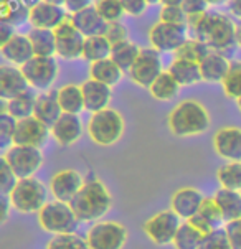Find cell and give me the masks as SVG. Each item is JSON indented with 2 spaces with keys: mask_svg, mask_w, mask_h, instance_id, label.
<instances>
[{
  "mask_svg": "<svg viewBox=\"0 0 241 249\" xmlns=\"http://www.w3.org/2000/svg\"><path fill=\"white\" fill-rule=\"evenodd\" d=\"M188 33L192 38L204 41L211 52L228 56L238 46V27L228 15L205 12L188 17Z\"/></svg>",
  "mask_w": 241,
  "mask_h": 249,
  "instance_id": "cell-1",
  "label": "cell"
},
{
  "mask_svg": "<svg viewBox=\"0 0 241 249\" xmlns=\"http://www.w3.org/2000/svg\"><path fill=\"white\" fill-rule=\"evenodd\" d=\"M70 205L79 221L91 223L98 221L111 210L112 196L103 181L93 177L84 181L81 190L76 193Z\"/></svg>",
  "mask_w": 241,
  "mask_h": 249,
  "instance_id": "cell-2",
  "label": "cell"
},
{
  "mask_svg": "<svg viewBox=\"0 0 241 249\" xmlns=\"http://www.w3.org/2000/svg\"><path fill=\"white\" fill-rule=\"evenodd\" d=\"M167 124L170 132L177 137L200 136L210 127V114L202 103L185 99L172 109Z\"/></svg>",
  "mask_w": 241,
  "mask_h": 249,
  "instance_id": "cell-3",
  "label": "cell"
},
{
  "mask_svg": "<svg viewBox=\"0 0 241 249\" xmlns=\"http://www.w3.org/2000/svg\"><path fill=\"white\" fill-rule=\"evenodd\" d=\"M38 223L46 233L55 236L60 234H74L79 226V219L76 216L70 203L65 201H48L43 208L38 212Z\"/></svg>",
  "mask_w": 241,
  "mask_h": 249,
  "instance_id": "cell-4",
  "label": "cell"
},
{
  "mask_svg": "<svg viewBox=\"0 0 241 249\" xmlns=\"http://www.w3.org/2000/svg\"><path fill=\"white\" fill-rule=\"evenodd\" d=\"M124 117L116 109H103L94 112L88 121V134L91 141L98 145H112L116 143L124 134Z\"/></svg>",
  "mask_w": 241,
  "mask_h": 249,
  "instance_id": "cell-5",
  "label": "cell"
},
{
  "mask_svg": "<svg viewBox=\"0 0 241 249\" xmlns=\"http://www.w3.org/2000/svg\"><path fill=\"white\" fill-rule=\"evenodd\" d=\"M8 196L12 208L20 213H38L48 203V190L37 178H20Z\"/></svg>",
  "mask_w": 241,
  "mask_h": 249,
  "instance_id": "cell-6",
  "label": "cell"
},
{
  "mask_svg": "<svg viewBox=\"0 0 241 249\" xmlns=\"http://www.w3.org/2000/svg\"><path fill=\"white\" fill-rule=\"evenodd\" d=\"M58 71L60 66L55 56H33L22 66V73L27 78L30 88L40 92L48 91L53 86L58 78Z\"/></svg>",
  "mask_w": 241,
  "mask_h": 249,
  "instance_id": "cell-7",
  "label": "cell"
},
{
  "mask_svg": "<svg viewBox=\"0 0 241 249\" xmlns=\"http://www.w3.org/2000/svg\"><path fill=\"white\" fill-rule=\"evenodd\" d=\"M86 241L91 249H122L128 243V230L116 221H99L88 230Z\"/></svg>",
  "mask_w": 241,
  "mask_h": 249,
  "instance_id": "cell-8",
  "label": "cell"
},
{
  "mask_svg": "<svg viewBox=\"0 0 241 249\" xmlns=\"http://www.w3.org/2000/svg\"><path fill=\"white\" fill-rule=\"evenodd\" d=\"M3 157L19 178H32L43 165V154L37 147L15 145L14 143L5 150Z\"/></svg>",
  "mask_w": 241,
  "mask_h": 249,
  "instance_id": "cell-9",
  "label": "cell"
},
{
  "mask_svg": "<svg viewBox=\"0 0 241 249\" xmlns=\"http://www.w3.org/2000/svg\"><path fill=\"white\" fill-rule=\"evenodd\" d=\"M188 40V27L159 22L150 28L149 41L159 53H175Z\"/></svg>",
  "mask_w": 241,
  "mask_h": 249,
  "instance_id": "cell-10",
  "label": "cell"
},
{
  "mask_svg": "<svg viewBox=\"0 0 241 249\" xmlns=\"http://www.w3.org/2000/svg\"><path fill=\"white\" fill-rule=\"evenodd\" d=\"M180 216L175 212H160L144 223V231L149 239L157 246H167L173 243L177 231L180 228Z\"/></svg>",
  "mask_w": 241,
  "mask_h": 249,
  "instance_id": "cell-11",
  "label": "cell"
},
{
  "mask_svg": "<svg viewBox=\"0 0 241 249\" xmlns=\"http://www.w3.org/2000/svg\"><path fill=\"white\" fill-rule=\"evenodd\" d=\"M162 73L164 71L160 53L154 48H142L132 68L128 71L130 81L142 88H150V84Z\"/></svg>",
  "mask_w": 241,
  "mask_h": 249,
  "instance_id": "cell-12",
  "label": "cell"
},
{
  "mask_svg": "<svg viewBox=\"0 0 241 249\" xmlns=\"http://www.w3.org/2000/svg\"><path fill=\"white\" fill-rule=\"evenodd\" d=\"M55 36H56V56L68 61L78 60L79 56L83 58V48L86 38L76 30V27L71 23L70 18L65 20L55 30Z\"/></svg>",
  "mask_w": 241,
  "mask_h": 249,
  "instance_id": "cell-13",
  "label": "cell"
},
{
  "mask_svg": "<svg viewBox=\"0 0 241 249\" xmlns=\"http://www.w3.org/2000/svg\"><path fill=\"white\" fill-rule=\"evenodd\" d=\"M50 129L41 121H38L35 116L25 117L17 122L14 143L15 145H28L41 149L50 137Z\"/></svg>",
  "mask_w": 241,
  "mask_h": 249,
  "instance_id": "cell-14",
  "label": "cell"
},
{
  "mask_svg": "<svg viewBox=\"0 0 241 249\" xmlns=\"http://www.w3.org/2000/svg\"><path fill=\"white\" fill-rule=\"evenodd\" d=\"M83 185L84 180L79 175V172L66 168V170L58 172V174L52 177V180H50V192L53 193L55 200L70 203L76 193L81 190Z\"/></svg>",
  "mask_w": 241,
  "mask_h": 249,
  "instance_id": "cell-15",
  "label": "cell"
},
{
  "mask_svg": "<svg viewBox=\"0 0 241 249\" xmlns=\"http://www.w3.org/2000/svg\"><path fill=\"white\" fill-rule=\"evenodd\" d=\"M68 12L65 7L41 0L38 5L30 10V25L32 28H45V30H56L60 25L68 20Z\"/></svg>",
  "mask_w": 241,
  "mask_h": 249,
  "instance_id": "cell-16",
  "label": "cell"
},
{
  "mask_svg": "<svg viewBox=\"0 0 241 249\" xmlns=\"http://www.w3.org/2000/svg\"><path fill=\"white\" fill-rule=\"evenodd\" d=\"M213 149L226 162H241V129H218L213 137Z\"/></svg>",
  "mask_w": 241,
  "mask_h": 249,
  "instance_id": "cell-17",
  "label": "cell"
},
{
  "mask_svg": "<svg viewBox=\"0 0 241 249\" xmlns=\"http://www.w3.org/2000/svg\"><path fill=\"white\" fill-rule=\"evenodd\" d=\"M28 89L30 84L22 73V68L14 65L0 66V98L3 101L14 99Z\"/></svg>",
  "mask_w": 241,
  "mask_h": 249,
  "instance_id": "cell-18",
  "label": "cell"
},
{
  "mask_svg": "<svg viewBox=\"0 0 241 249\" xmlns=\"http://www.w3.org/2000/svg\"><path fill=\"white\" fill-rule=\"evenodd\" d=\"M52 136L60 145L68 147L73 145L83 136V122L78 114L63 112L61 117L55 122L52 127Z\"/></svg>",
  "mask_w": 241,
  "mask_h": 249,
  "instance_id": "cell-19",
  "label": "cell"
},
{
  "mask_svg": "<svg viewBox=\"0 0 241 249\" xmlns=\"http://www.w3.org/2000/svg\"><path fill=\"white\" fill-rule=\"evenodd\" d=\"M187 221L192 226H195L200 233L208 234L211 231L222 228L225 219H223L222 210H220L218 203L215 201V198H204V203H202L198 213L195 216L187 219Z\"/></svg>",
  "mask_w": 241,
  "mask_h": 249,
  "instance_id": "cell-20",
  "label": "cell"
},
{
  "mask_svg": "<svg viewBox=\"0 0 241 249\" xmlns=\"http://www.w3.org/2000/svg\"><path fill=\"white\" fill-rule=\"evenodd\" d=\"M71 23L76 27L84 38L88 36H96V35H104L106 27H108V22L99 15L98 8L93 3L91 7H86L83 10L76 12V14L70 15Z\"/></svg>",
  "mask_w": 241,
  "mask_h": 249,
  "instance_id": "cell-21",
  "label": "cell"
},
{
  "mask_svg": "<svg viewBox=\"0 0 241 249\" xmlns=\"http://www.w3.org/2000/svg\"><path fill=\"white\" fill-rule=\"evenodd\" d=\"M81 89L84 98V109L86 111L94 114L109 107V103H111L112 98L111 86L90 78L88 81H84L81 84Z\"/></svg>",
  "mask_w": 241,
  "mask_h": 249,
  "instance_id": "cell-22",
  "label": "cell"
},
{
  "mask_svg": "<svg viewBox=\"0 0 241 249\" xmlns=\"http://www.w3.org/2000/svg\"><path fill=\"white\" fill-rule=\"evenodd\" d=\"M204 195L198 192L197 188H180L172 195L170 200V210L175 212L182 219H190L195 216L200 210L202 203H204Z\"/></svg>",
  "mask_w": 241,
  "mask_h": 249,
  "instance_id": "cell-23",
  "label": "cell"
},
{
  "mask_svg": "<svg viewBox=\"0 0 241 249\" xmlns=\"http://www.w3.org/2000/svg\"><path fill=\"white\" fill-rule=\"evenodd\" d=\"M0 53L10 65L19 66V68H22L25 63L35 56L30 38L28 35H20V33H17L7 43L0 45Z\"/></svg>",
  "mask_w": 241,
  "mask_h": 249,
  "instance_id": "cell-24",
  "label": "cell"
},
{
  "mask_svg": "<svg viewBox=\"0 0 241 249\" xmlns=\"http://www.w3.org/2000/svg\"><path fill=\"white\" fill-rule=\"evenodd\" d=\"M63 109L60 106V101H58V92L56 91H45L40 92L37 96V104L33 116L38 121H41L45 125H48L50 129L55 125V122L61 117Z\"/></svg>",
  "mask_w": 241,
  "mask_h": 249,
  "instance_id": "cell-25",
  "label": "cell"
},
{
  "mask_svg": "<svg viewBox=\"0 0 241 249\" xmlns=\"http://www.w3.org/2000/svg\"><path fill=\"white\" fill-rule=\"evenodd\" d=\"M231 61L228 56L217 52H210L206 58L200 63L202 78L206 83H222L230 70Z\"/></svg>",
  "mask_w": 241,
  "mask_h": 249,
  "instance_id": "cell-26",
  "label": "cell"
},
{
  "mask_svg": "<svg viewBox=\"0 0 241 249\" xmlns=\"http://www.w3.org/2000/svg\"><path fill=\"white\" fill-rule=\"evenodd\" d=\"M167 71L175 78V81L179 83L180 86H193V84L204 81L200 65L193 61H188V60L175 58V60L170 63Z\"/></svg>",
  "mask_w": 241,
  "mask_h": 249,
  "instance_id": "cell-27",
  "label": "cell"
},
{
  "mask_svg": "<svg viewBox=\"0 0 241 249\" xmlns=\"http://www.w3.org/2000/svg\"><path fill=\"white\" fill-rule=\"evenodd\" d=\"M215 201L218 203L220 210H222L223 219L233 221V219L241 218V192L228 188H220L215 193Z\"/></svg>",
  "mask_w": 241,
  "mask_h": 249,
  "instance_id": "cell-28",
  "label": "cell"
},
{
  "mask_svg": "<svg viewBox=\"0 0 241 249\" xmlns=\"http://www.w3.org/2000/svg\"><path fill=\"white\" fill-rule=\"evenodd\" d=\"M90 76H91V79H96V81L104 83V84H108V86H114V84H117L122 79L124 71H122L111 58H106V60L91 63Z\"/></svg>",
  "mask_w": 241,
  "mask_h": 249,
  "instance_id": "cell-29",
  "label": "cell"
},
{
  "mask_svg": "<svg viewBox=\"0 0 241 249\" xmlns=\"http://www.w3.org/2000/svg\"><path fill=\"white\" fill-rule=\"evenodd\" d=\"M56 92L63 112L78 114L79 116V112L86 111L84 109V98H83L81 86H78V84H65Z\"/></svg>",
  "mask_w": 241,
  "mask_h": 249,
  "instance_id": "cell-30",
  "label": "cell"
},
{
  "mask_svg": "<svg viewBox=\"0 0 241 249\" xmlns=\"http://www.w3.org/2000/svg\"><path fill=\"white\" fill-rule=\"evenodd\" d=\"M33 45L35 56H56V36L55 30H45V28H32L28 32Z\"/></svg>",
  "mask_w": 241,
  "mask_h": 249,
  "instance_id": "cell-31",
  "label": "cell"
},
{
  "mask_svg": "<svg viewBox=\"0 0 241 249\" xmlns=\"http://www.w3.org/2000/svg\"><path fill=\"white\" fill-rule=\"evenodd\" d=\"M30 10L20 0H0V22H8L19 27L25 22H30Z\"/></svg>",
  "mask_w": 241,
  "mask_h": 249,
  "instance_id": "cell-32",
  "label": "cell"
},
{
  "mask_svg": "<svg viewBox=\"0 0 241 249\" xmlns=\"http://www.w3.org/2000/svg\"><path fill=\"white\" fill-rule=\"evenodd\" d=\"M35 104H37V94L32 89L22 92L17 98L5 101V109L10 116H14L15 119H25V117L33 116V111H35Z\"/></svg>",
  "mask_w": 241,
  "mask_h": 249,
  "instance_id": "cell-33",
  "label": "cell"
},
{
  "mask_svg": "<svg viewBox=\"0 0 241 249\" xmlns=\"http://www.w3.org/2000/svg\"><path fill=\"white\" fill-rule=\"evenodd\" d=\"M111 52H112V45L104 35L88 36L84 40L83 60L90 63L106 60V58H111Z\"/></svg>",
  "mask_w": 241,
  "mask_h": 249,
  "instance_id": "cell-34",
  "label": "cell"
},
{
  "mask_svg": "<svg viewBox=\"0 0 241 249\" xmlns=\"http://www.w3.org/2000/svg\"><path fill=\"white\" fill-rule=\"evenodd\" d=\"M141 46L132 43V41H122V43L112 45V52H111V60L116 63L119 68L128 73L132 68V65L136 63L137 56L141 54Z\"/></svg>",
  "mask_w": 241,
  "mask_h": 249,
  "instance_id": "cell-35",
  "label": "cell"
},
{
  "mask_svg": "<svg viewBox=\"0 0 241 249\" xmlns=\"http://www.w3.org/2000/svg\"><path fill=\"white\" fill-rule=\"evenodd\" d=\"M180 84L175 81V78L168 73V71H164L162 74L155 79L154 83L150 84L149 91L150 96L157 101H170L179 94L180 91Z\"/></svg>",
  "mask_w": 241,
  "mask_h": 249,
  "instance_id": "cell-36",
  "label": "cell"
},
{
  "mask_svg": "<svg viewBox=\"0 0 241 249\" xmlns=\"http://www.w3.org/2000/svg\"><path fill=\"white\" fill-rule=\"evenodd\" d=\"M204 236L205 234L200 233L195 226H192L188 221H185L180 225L172 244L175 249H198Z\"/></svg>",
  "mask_w": 241,
  "mask_h": 249,
  "instance_id": "cell-37",
  "label": "cell"
},
{
  "mask_svg": "<svg viewBox=\"0 0 241 249\" xmlns=\"http://www.w3.org/2000/svg\"><path fill=\"white\" fill-rule=\"evenodd\" d=\"M210 52L211 50L204 41L197 40V38H188L173 54H175V58H180V60H188V61H193L200 65Z\"/></svg>",
  "mask_w": 241,
  "mask_h": 249,
  "instance_id": "cell-38",
  "label": "cell"
},
{
  "mask_svg": "<svg viewBox=\"0 0 241 249\" xmlns=\"http://www.w3.org/2000/svg\"><path fill=\"white\" fill-rule=\"evenodd\" d=\"M217 178L222 188L241 192V162H228L217 172Z\"/></svg>",
  "mask_w": 241,
  "mask_h": 249,
  "instance_id": "cell-39",
  "label": "cell"
},
{
  "mask_svg": "<svg viewBox=\"0 0 241 249\" xmlns=\"http://www.w3.org/2000/svg\"><path fill=\"white\" fill-rule=\"evenodd\" d=\"M222 86L230 99H241V61H231Z\"/></svg>",
  "mask_w": 241,
  "mask_h": 249,
  "instance_id": "cell-40",
  "label": "cell"
},
{
  "mask_svg": "<svg viewBox=\"0 0 241 249\" xmlns=\"http://www.w3.org/2000/svg\"><path fill=\"white\" fill-rule=\"evenodd\" d=\"M94 7L108 23L121 22L122 15L126 14L121 0H94Z\"/></svg>",
  "mask_w": 241,
  "mask_h": 249,
  "instance_id": "cell-41",
  "label": "cell"
},
{
  "mask_svg": "<svg viewBox=\"0 0 241 249\" xmlns=\"http://www.w3.org/2000/svg\"><path fill=\"white\" fill-rule=\"evenodd\" d=\"M17 122H19V119L10 116L7 111H3L2 116H0V147H2L3 150H7L8 147L14 145Z\"/></svg>",
  "mask_w": 241,
  "mask_h": 249,
  "instance_id": "cell-42",
  "label": "cell"
},
{
  "mask_svg": "<svg viewBox=\"0 0 241 249\" xmlns=\"http://www.w3.org/2000/svg\"><path fill=\"white\" fill-rule=\"evenodd\" d=\"M46 249H91L86 239L78 234H60L55 236L48 243Z\"/></svg>",
  "mask_w": 241,
  "mask_h": 249,
  "instance_id": "cell-43",
  "label": "cell"
},
{
  "mask_svg": "<svg viewBox=\"0 0 241 249\" xmlns=\"http://www.w3.org/2000/svg\"><path fill=\"white\" fill-rule=\"evenodd\" d=\"M198 249H231L225 228H218V230L205 234Z\"/></svg>",
  "mask_w": 241,
  "mask_h": 249,
  "instance_id": "cell-44",
  "label": "cell"
},
{
  "mask_svg": "<svg viewBox=\"0 0 241 249\" xmlns=\"http://www.w3.org/2000/svg\"><path fill=\"white\" fill-rule=\"evenodd\" d=\"M19 180L20 178L15 175L12 167L8 165L5 157L0 159V192H2V195H10L15 185L19 183Z\"/></svg>",
  "mask_w": 241,
  "mask_h": 249,
  "instance_id": "cell-45",
  "label": "cell"
},
{
  "mask_svg": "<svg viewBox=\"0 0 241 249\" xmlns=\"http://www.w3.org/2000/svg\"><path fill=\"white\" fill-rule=\"evenodd\" d=\"M160 22L172 23V25H180V27H187L188 25V15L182 7H173V5H164L160 10Z\"/></svg>",
  "mask_w": 241,
  "mask_h": 249,
  "instance_id": "cell-46",
  "label": "cell"
},
{
  "mask_svg": "<svg viewBox=\"0 0 241 249\" xmlns=\"http://www.w3.org/2000/svg\"><path fill=\"white\" fill-rule=\"evenodd\" d=\"M104 36L111 41V45L122 43V41H128V28L122 22H111L106 27Z\"/></svg>",
  "mask_w": 241,
  "mask_h": 249,
  "instance_id": "cell-47",
  "label": "cell"
},
{
  "mask_svg": "<svg viewBox=\"0 0 241 249\" xmlns=\"http://www.w3.org/2000/svg\"><path fill=\"white\" fill-rule=\"evenodd\" d=\"M225 231L231 249H241V218L228 221L225 225Z\"/></svg>",
  "mask_w": 241,
  "mask_h": 249,
  "instance_id": "cell-48",
  "label": "cell"
},
{
  "mask_svg": "<svg viewBox=\"0 0 241 249\" xmlns=\"http://www.w3.org/2000/svg\"><path fill=\"white\" fill-rule=\"evenodd\" d=\"M121 3L124 7V12L130 17H141L149 5L146 0H121Z\"/></svg>",
  "mask_w": 241,
  "mask_h": 249,
  "instance_id": "cell-49",
  "label": "cell"
},
{
  "mask_svg": "<svg viewBox=\"0 0 241 249\" xmlns=\"http://www.w3.org/2000/svg\"><path fill=\"white\" fill-rule=\"evenodd\" d=\"M182 8L187 12L188 17H193V15H200V14L208 12V3H206L205 0H184Z\"/></svg>",
  "mask_w": 241,
  "mask_h": 249,
  "instance_id": "cell-50",
  "label": "cell"
},
{
  "mask_svg": "<svg viewBox=\"0 0 241 249\" xmlns=\"http://www.w3.org/2000/svg\"><path fill=\"white\" fill-rule=\"evenodd\" d=\"M93 5V0H66L65 2V10L68 12L70 15L76 14V12L83 10L86 7Z\"/></svg>",
  "mask_w": 241,
  "mask_h": 249,
  "instance_id": "cell-51",
  "label": "cell"
},
{
  "mask_svg": "<svg viewBox=\"0 0 241 249\" xmlns=\"http://www.w3.org/2000/svg\"><path fill=\"white\" fill-rule=\"evenodd\" d=\"M17 35L15 27L8 22H0V45L7 43L8 40H12Z\"/></svg>",
  "mask_w": 241,
  "mask_h": 249,
  "instance_id": "cell-52",
  "label": "cell"
},
{
  "mask_svg": "<svg viewBox=\"0 0 241 249\" xmlns=\"http://www.w3.org/2000/svg\"><path fill=\"white\" fill-rule=\"evenodd\" d=\"M0 206H2V221H5V219L8 218V208L12 206L10 196H8V195L0 196Z\"/></svg>",
  "mask_w": 241,
  "mask_h": 249,
  "instance_id": "cell-53",
  "label": "cell"
},
{
  "mask_svg": "<svg viewBox=\"0 0 241 249\" xmlns=\"http://www.w3.org/2000/svg\"><path fill=\"white\" fill-rule=\"evenodd\" d=\"M226 5L236 18H241V0H230Z\"/></svg>",
  "mask_w": 241,
  "mask_h": 249,
  "instance_id": "cell-54",
  "label": "cell"
},
{
  "mask_svg": "<svg viewBox=\"0 0 241 249\" xmlns=\"http://www.w3.org/2000/svg\"><path fill=\"white\" fill-rule=\"evenodd\" d=\"M162 5H173V7H182L184 0H160Z\"/></svg>",
  "mask_w": 241,
  "mask_h": 249,
  "instance_id": "cell-55",
  "label": "cell"
},
{
  "mask_svg": "<svg viewBox=\"0 0 241 249\" xmlns=\"http://www.w3.org/2000/svg\"><path fill=\"white\" fill-rule=\"evenodd\" d=\"M20 2L25 3V5H27L28 8H33L35 5H38V3H40L41 0H20Z\"/></svg>",
  "mask_w": 241,
  "mask_h": 249,
  "instance_id": "cell-56",
  "label": "cell"
},
{
  "mask_svg": "<svg viewBox=\"0 0 241 249\" xmlns=\"http://www.w3.org/2000/svg\"><path fill=\"white\" fill-rule=\"evenodd\" d=\"M208 5H225V3H228L230 0H205Z\"/></svg>",
  "mask_w": 241,
  "mask_h": 249,
  "instance_id": "cell-57",
  "label": "cell"
},
{
  "mask_svg": "<svg viewBox=\"0 0 241 249\" xmlns=\"http://www.w3.org/2000/svg\"><path fill=\"white\" fill-rule=\"evenodd\" d=\"M45 2H50V3H55V5L65 7V2H66V0H45Z\"/></svg>",
  "mask_w": 241,
  "mask_h": 249,
  "instance_id": "cell-58",
  "label": "cell"
},
{
  "mask_svg": "<svg viewBox=\"0 0 241 249\" xmlns=\"http://www.w3.org/2000/svg\"><path fill=\"white\" fill-rule=\"evenodd\" d=\"M238 46H241V25L238 27Z\"/></svg>",
  "mask_w": 241,
  "mask_h": 249,
  "instance_id": "cell-59",
  "label": "cell"
},
{
  "mask_svg": "<svg viewBox=\"0 0 241 249\" xmlns=\"http://www.w3.org/2000/svg\"><path fill=\"white\" fill-rule=\"evenodd\" d=\"M147 3H149V5H154V3H159L160 0H146Z\"/></svg>",
  "mask_w": 241,
  "mask_h": 249,
  "instance_id": "cell-60",
  "label": "cell"
},
{
  "mask_svg": "<svg viewBox=\"0 0 241 249\" xmlns=\"http://www.w3.org/2000/svg\"><path fill=\"white\" fill-rule=\"evenodd\" d=\"M236 103H238V109L241 111V99H238V101H236Z\"/></svg>",
  "mask_w": 241,
  "mask_h": 249,
  "instance_id": "cell-61",
  "label": "cell"
}]
</instances>
